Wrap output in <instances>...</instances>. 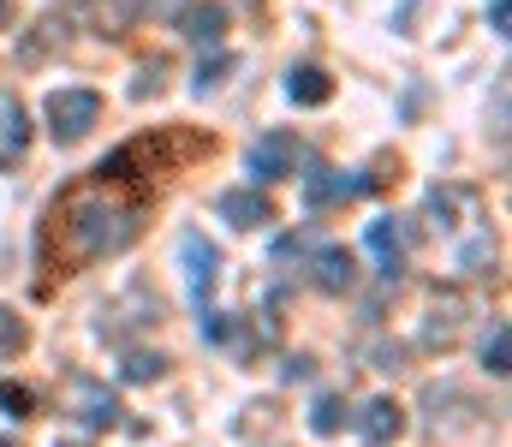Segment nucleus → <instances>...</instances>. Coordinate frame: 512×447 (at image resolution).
Returning <instances> with one entry per match:
<instances>
[{
  "mask_svg": "<svg viewBox=\"0 0 512 447\" xmlns=\"http://www.w3.org/2000/svg\"><path fill=\"white\" fill-rule=\"evenodd\" d=\"M298 161H304V144L292 138V132H262L251 138V155H245V173H251L256 185H274V179H292L298 173Z\"/></svg>",
  "mask_w": 512,
  "mask_h": 447,
  "instance_id": "obj_6",
  "label": "nucleus"
},
{
  "mask_svg": "<svg viewBox=\"0 0 512 447\" xmlns=\"http://www.w3.org/2000/svg\"><path fill=\"white\" fill-rule=\"evenodd\" d=\"M286 96H292L298 108H322V102L334 96V78H328L322 66H292V72H286Z\"/></svg>",
  "mask_w": 512,
  "mask_h": 447,
  "instance_id": "obj_17",
  "label": "nucleus"
},
{
  "mask_svg": "<svg viewBox=\"0 0 512 447\" xmlns=\"http://www.w3.org/2000/svg\"><path fill=\"white\" fill-rule=\"evenodd\" d=\"M161 78H167V60H149V66L137 72V84H131V96H137V102H143V96H155V90H161Z\"/></svg>",
  "mask_w": 512,
  "mask_h": 447,
  "instance_id": "obj_24",
  "label": "nucleus"
},
{
  "mask_svg": "<svg viewBox=\"0 0 512 447\" xmlns=\"http://www.w3.org/2000/svg\"><path fill=\"white\" fill-rule=\"evenodd\" d=\"M143 209H149V191L126 185V167L120 161H102L90 179H78L54 209H48V227H42V257L60 269V275H78L84 263H102L114 251H126L143 227Z\"/></svg>",
  "mask_w": 512,
  "mask_h": 447,
  "instance_id": "obj_1",
  "label": "nucleus"
},
{
  "mask_svg": "<svg viewBox=\"0 0 512 447\" xmlns=\"http://www.w3.org/2000/svg\"><path fill=\"white\" fill-rule=\"evenodd\" d=\"M364 245L376 251V269H382L387 287H399V275H405V227L382 215V221H370V233H364Z\"/></svg>",
  "mask_w": 512,
  "mask_h": 447,
  "instance_id": "obj_12",
  "label": "nucleus"
},
{
  "mask_svg": "<svg viewBox=\"0 0 512 447\" xmlns=\"http://www.w3.org/2000/svg\"><path fill=\"white\" fill-rule=\"evenodd\" d=\"M423 221L435 239H453V269L459 275H483L495 263V233L483 215V191L471 185H435L423 203Z\"/></svg>",
  "mask_w": 512,
  "mask_h": 447,
  "instance_id": "obj_2",
  "label": "nucleus"
},
{
  "mask_svg": "<svg viewBox=\"0 0 512 447\" xmlns=\"http://www.w3.org/2000/svg\"><path fill=\"white\" fill-rule=\"evenodd\" d=\"M0 412L6 418H36V394L24 382H0Z\"/></svg>",
  "mask_w": 512,
  "mask_h": 447,
  "instance_id": "obj_22",
  "label": "nucleus"
},
{
  "mask_svg": "<svg viewBox=\"0 0 512 447\" xmlns=\"http://www.w3.org/2000/svg\"><path fill=\"white\" fill-rule=\"evenodd\" d=\"M42 120H48L54 144H84L102 126V96L96 90H54L42 102Z\"/></svg>",
  "mask_w": 512,
  "mask_h": 447,
  "instance_id": "obj_3",
  "label": "nucleus"
},
{
  "mask_svg": "<svg viewBox=\"0 0 512 447\" xmlns=\"http://www.w3.org/2000/svg\"><path fill=\"white\" fill-rule=\"evenodd\" d=\"M179 269H185V293H191V304L209 310V304H215V287H221V251H215V239L185 233V239H179Z\"/></svg>",
  "mask_w": 512,
  "mask_h": 447,
  "instance_id": "obj_5",
  "label": "nucleus"
},
{
  "mask_svg": "<svg viewBox=\"0 0 512 447\" xmlns=\"http://www.w3.org/2000/svg\"><path fill=\"white\" fill-rule=\"evenodd\" d=\"M24 346H30V322H24L12 304H0V364H12Z\"/></svg>",
  "mask_w": 512,
  "mask_h": 447,
  "instance_id": "obj_18",
  "label": "nucleus"
},
{
  "mask_svg": "<svg viewBox=\"0 0 512 447\" xmlns=\"http://www.w3.org/2000/svg\"><path fill=\"white\" fill-rule=\"evenodd\" d=\"M126 382H161L167 376V358L161 352H126V370H120Z\"/></svg>",
  "mask_w": 512,
  "mask_h": 447,
  "instance_id": "obj_21",
  "label": "nucleus"
},
{
  "mask_svg": "<svg viewBox=\"0 0 512 447\" xmlns=\"http://www.w3.org/2000/svg\"><path fill=\"white\" fill-rule=\"evenodd\" d=\"M227 72H233V54H209V60L197 66V96H203V90H221Z\"/></svg>",
  "mask_w": 512,
  "mask_h": 447,
  "instance_id": "obj_23",
  "label": "nucleus"
},
{
  "mask_svg": "<svg viewBox=\"0 0 512 447\" xmlns=\"http://www.w3.org/2000/svg\"><path fill=\"white\" fill-rule=\"evenodd\" d=\"M24 155H30V114H24L18 96H6V102H0V173L18 167Z\"/></svg>",
  "mask_w": 512,
  "mask_h": 447,
  "instance_id": "obj_14",
  "label": "nucleus"
},
{
  "mask_svg": "<svg viewBox=\"0 0 512 447\" xmlns=\"http://www.w3.org/2000/svg\"><path fill=\"white\" fill-rule=\"evenodd\" d=\"M483 370H489V376H507V370H512V334H507V322H495V328H489V340H483Z\"/></svg>",
  "mask_w": 512,
  "mask_h": 447,
  "instance_id": "obj_19",
  "label": "nucleus"
},
{
  "mask_svg": "<svg viewBox=\"0 0 512 447\" xmlns=\"http://www.w3.org/2000/svg\"><path fill=\"white\" fill-rule=\"evenodd\" d=\"M149 6H155V0H78V18H84V30H96V36H131Z\"/></svg>",
  "mask_w": 512,
  "mask_h": 447,
  "instance_id": "obj_10",
  "label": "nucleus"
},
{
  "mask_svg": "<svg viewBox=\"0 0 512 447\" xmlns=\"http://www.w3.org/2000/svg\"><path fill=\"white\" fill-rule=\"evenodd\" d=\"M239 233H256V227H268L274 221V203L262 197V191H251V185H239V191H221V203H215Z\"/></svg>",
  "mask_w": 512,
  "mask_h": 447,
  "instance_id": "obj_15",
  "label": "nucleus"
},
{
  "mask_svg": "<svg viewBox=\"0 0 512 447\" xmlns=\"http://www.w3.org/2000/svg\"><path fill=\"white\" fill-rule=\"evenodd\" d=\"M489 24H495V36H507V24H512V0H489Z\"/></svg>",
  "mask_w": 512,
  "mask_h": 447,
  "instance_id": "obj_25",
  "label": "nucleus"
},
{
  "mask_svg": "<svg viewBox=\"0 0 512 447\" xmlns=\"http://www.w3.org/2000/svg\"><path fill=\"white\" fill-rule=\"evenodd\" d=\"M310 430H316V436H340V430H346V400H340V394H322L316 412H310Z\"/></svg>",
  "mask_w": 512,
  "mask_h": 447,
  "instance_id": "obj_20",
  "label": "nucleus"
},
{
  "mask_svg": "<svg viewBox=\"0 0 512 447\" xmlns=\"http://www.w3.org/2000/svg\"><path fill=\"white\" fill-rule=\"evenodd\" d=\"M310 281H316L328 298H346L352 287H358V257H352L346 245H322L316 263H310Z\"/></svg>",
  "mask_w": 512,
  "mask_h": 447,
  "instance_id": "obj_11",
  "label": "nucleus"
},
{
  "mask_svg": "<svg viewBox=\"0 0 512 447\" xmlns=\"http://www.w3.org/2000/svg\"><path fill=\"white\" fill-rule=\"evenodd\" d=\"M0 30H12V0H0Z\"/></svg>",
  "mask_w": 512,
  "mask_h": 447,
  "instance_id": "obj_26",
  "label": "nucleus"
},
{
  "mask_svg": "<svg viewBox=\"0 0 512 447\" xmlns=\"http://www.w3.org/2000/svg\"><path fill=\"white\" fill-rule=\"evenodd\" d=\"M78 30H84L78 0H66V6H54V12H42V24H36V30H24V36H18V60H24V66H42V60H48L54 48H66Z\"/></svg>",
  "mask_w": 512,
  "mask_h": 447,
  "instance_id": "obj_7",
  "label": "nucleus"
},
{
  "mask_svg": "<svg viewBox=\"0 0 512 447\" xmlns=\"http://www.w3.org/2000/svg\"><path fill=\"white\" fill-rule=\"evenodd\" d=\"M66 412H72L84 430H114V424H120V394H114L108 382H96V376H72Z\"/></svg>",
  "mask_w": 512,
  "mask_h": 447,
  "instance_id": "obj_8",
  "label": "nucleus"
},
{
  "mask_svg": "<svg viewBox=\"0 0 512 447\" xmlns=\"http://www.w3.org/2000/svg\"><path fill=\"white\" fill-rule=\"evenodd\" d=\"M0 447H12V442H6V436H0Z\"/></svg>",
  "mask_w": 512,
  "mask_h": 447,
  "instance_id": "obj_27",
  "label": "nucleus"
},
{
  "mask_svg": "<svg viewBox=\"0 0 512 447\" xmlns=\"http://www.w3.org/2000/svg\"><path fill=\"white\" fill-rule=\"evenodd\" d=\"M179 36L197 42V48H215V42L227 36V6H221V0H197V6H185Z\"/></svg>",
  "mask_w": 512,
  "mask_h": 447,
  "instance_id": "obj_16",
  "label": "nucleus"
},
{
  "mask_svg": "<svg viewBox=\"0 0 512 447\" xmlns=\"http://www.w3.org/2000/svg\"><path fill=\"white\" fill-rule=\"evenodd\" d=\"M364 191H370L364 173H340V167H310L304 173V203L310 209H334V203H352Z\"/></svg>",
  "mask_w": 512,
  "mask_h": 447,
  "instance_id": "obj_9",
  "label": "nucleus"
},
{
  "mask_svg": "<svg viewBox=\"0 0 512 447\" xmlns=\"http://www.w3.org/2000/svg\"><path fill=\"white\" fill-rule=\"evenodd\" d=\"M358 430H364V442L370 447H387L405 436V406L393 400V394H376V400H364V412H358Z\"/></svg>",
  "mask_w": 512,
  "mask_h": 447,
  "instance_id": "obj_13",
  "label": "nucleus"
},
{
  "mask_svg": "<svg viewBox=\"0 0 512 447\" xmlns=\"http://www.w3.org/2000/svg\"><path fill=\"white\" fill-rule=\"evenodd\" d=\"M465 322H471V298L465 293H429L423 304V322H417V346L423 352H453L459 346V334H465Z\"/></svg>",
  "mask_w": 512,
  "mask_h": 447,
  "instance_id": "obj_4",
  "label": "nucleus"
}]
</instances>
